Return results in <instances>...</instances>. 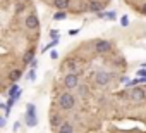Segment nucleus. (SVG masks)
<instances>
[{
  "instance_id": "1",
  "label": "nucleus",
  "mask_w": 146,
  "mask_h": 133,
  "mask_svg": "<svg viewBox=\"0 0 146 133\" xmlns=\"http://www.w3.org/2000/svg\"><path fill=\"white\" fill-rule=\"evenodd\" d=\"M58 104H60V107H62L64 111L72 109V107H74V104H76L74 95H70L69 92H67V93H62V95H60V99H58Z\"/></svg>"
},
{
  "instance_id": "2",
  "label": "nucleus",
  "mask_w": 146,
  "mask_h": 133,
  "mask_svg": "<svg viewBox=\"0 0 146 133\" xmlns=\"http://www.w3.org/2000/svg\"><path fill=\"white\" fill-rule=\"evenodd\" d=\"M110 80H112V76H110L107 71H98V73L95 75V81H96V85H100V87L108 85V83H110Z\"/></svg>"
},
{
  "instance_id": "3",
  "label": "nucleus",
  "mask_w": 146,
  "mask_h": 133,
  "mask_svg": "<svg viewBox=\"0 0 146 133\" xmlns=\"http://www.w3.org/2000/svg\"><path fill=\"white\" fill-rule=\"evenodd\" d=\"M64 85H65L67 88H76V87H79V78H78V75L69 73V75L65 76V80H64Z\"/></svg>"
},
{
  "instance_id": "4",
  "label": "nucleus",
  "mask_w": 146,
  "mask_h": 133,
  "mask_svg": "<svg viewBox=\"0 0 146 133\" xmlns=\"http://www.w3.org/2000/svg\"><path fill=\"white\" fill-rule=\"evenodd\" d=\"M96 52H98V54H107V52H110V42L100 40V42L96 43Z\"/></svg>"
},
{
  "instance_id": "5",
  "label": "nucleus",
  "mask_w": 146,
  "mask_h": 133,
  "mask_svg": "<svg viewBox=\"0 0 146 133\" xmlns=\"http://www.w3.org/2000/svg\"><path fill=\"white\" fill-rule=\"evenodd\" d=\"M26 26H28L29 30H36V28L40 26L38 17H36V16H33V14H31V16H28V17H26Z\"/></svg>"
},
{
  "instance_id": "6",
  "label": "nucleus",
  "mask_w": 146,
  "mask_h": 133,
  "mask_svg": "<svg viewBox=\"0 0 146 133\" xmlns=\"http://www.w3.org/2000/svg\"><path fill=\"white\" fill-rule=\"evenodd\" d=\"M28 124L29 126H35L36 124V116H35V105L33 104L28 105Z\"/></svg>"
},
{
  "instance_id": "7",
  "label": "nucleus",
  "mask_w": 146,
  "mask_h": 133,
  "mask_svg": "<svg viewBox=\"0 0 146 133\" xmlns=\"http://www.w3.org/2000/svg\"><path fill=\"white\" fill-rule=\"evenodd\" d=\"M58 133H74V128H72V123L69 121H64L58 128Z\"/></svg>"
},
{
  "instance_id": "8",
  "label": "nucleus",
  "mask_w": 146,
  "mask_h": 133,
  "mask_svg": "<svg viewBox=\"0 0 146 133\" xmlns=\"http://www.w3.org/2000/svg\"><path fill=\"white\" fill-rule=\"evenodd\" d=\"M144 97H146V93H144V90L143 88H134L132 90V100H144Z\"/></svg>"
},
{
  "instance_id": "9",
  "label": "nucleus",
  "mask_w": 146,
  "mask_h": 133,
  "mask_svg": "<svg viewBox=\"0 0 146 133\" xmlns=\"http://www.w3.org/2000/svg\"><path fill=\"white\" fill-rule=\"evenodd\" d=\"M53 4H55L57 9H65V7H69L70 0H53Z\"/></svg>"
},
{
  "instance_id": "10",
  "label": "nucleus",
  "mask_w": 146,
  "mask_h": 133,
  "mask_svg": "<svg viewBox=\"0 0 146 133\" xmlns=\"http://www.w3.org/2000/svg\"><path fill=\"white\" fill-rule=\"evenodd\" d=\"M19 76H21V71H19V69H16V71H12V73L9 75V78H11V81H16V80H19Z\"/></svg>"
},
{
  "instance_id": "11",
  "label": "nucleus",
  "mask_w": 146,
  "mask_h": 133,
  "mask_svg": "<svg viewBox=\"0 0 146 133\" xmlns=\"http://www.w3.org/2000/svg\"><path fill=\"white\" fill-rule=\"evenodd\" d=\"M90 9L95 11V12H98V11H102V4H98V2H91V4H90Z\"/></svg>"
},
{
  "instance_id": "12",
  "label": "nucleus",
  "mask_w": 146,
  "mask_h": 133,
  "mask_svg": "<svg viewBox=\"0 0 146 133\" xmlns=\"http://www.w3.org/2000/svg\"><path fill=\"white\" fill-rule=\"evenodd\" d=\"M52 124H53V126H58V124H60V118H58V116L52 118Z\"/></svg>"
},
{
  "instance_id": "13",
  "label": "nucleus",
  "mask_w": 146,
  "mask_h": 133,
  "mask_svg": "<svg viewBox=\"0 0 146 133\" xmlns=\"http://www.w3.org/2000/svg\"><path fill=\"white\" fill-rule=\"evenodd\" d=\"M31 60H33V52H29V54L24 57V62H26V64H28V62H31Z\"/></svg>"
},
{
  "instance_id": "14",
  "label": "nucleus",
  "mask_w": 146,
  "mask_h": 133,
  "mask_svg": "<svg viewBox=\"0 0 146 133\" xmlns=\"http://www.w3.org/2000/svg\"><path fill=\"white\" fill-rule=\"evenodd\" d=\"M79 92L81 95H88V87H79Z\"/></svg>"
},
{
  "instance_id": "15",
  "label": "nucleus",
  "mask_w": 146,
  "mask_h": 133,
  "mask_svg": "<svg viewBox=\"0 0 146 133\" xmlns=\"http://www.w3.org/2000/svg\"><path fill=\"white\" fill-rule=\"evenodd\" d=\"M65 17V14L64 12H58V14H55V19H64Z\"/></svg>"
},
{
  "instance_id": "16",
  "label": "nucleus",
  "mask_w": 146,
  "mask_h": 133,
  "mask_svg": "<svg viewBox=\"0 0 146 133\" xmlns=\"http://www.w3.org/2000/svg\"><path fill=\"white\" fill-rule=\"evenodd\" d=\"M120 23H122V26H127V23H129V19H127V17H122V19H120Z\"/></svg>"
},
{
  "instance_id": "17",
  "label": "nucleus",
  "mask_w": 146,
  "mask_h": 133,
  "mask_svg": "<svg viewBox=\"0 0 146 133\" xmlns=\"http://www.w3.org/2000/svg\"><path fill=\"white\" fill-rule=\"evenodd\" d=\"M50 57H52V59H57V57H58V52H57V50H53V52L50 54Z\"/></svg>"
},
{
  "instance_id": "18",
  "label": "nucleus",
  "mask_w": 146,
  "mask_h": 133,
  "mask_svg": "<svg viewBox=\"0 0 146 133\" xmlns=\"http://www.w3.org/2000/svg\"><path fill=\"white\" fill-rule=\"evenodd\" d=\"M143 12H144V14H146V4H144V5H143Z\"/></svg>"
}]
</instances>
